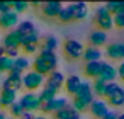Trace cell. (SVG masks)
Listing matches in <instances>:
<instances>
[{"label": "cell", "instance_id": "8992f818", "mask_svg": "<svg viewBox=\"0 0 124 119\" xmlns=\"http://www.w3.org/2000/svg\"><path fill=\"white\" fill-rule=\"evenodd\" d=\"M88 109H90L92 116L97 117V119H102V117H105V116L110 112L109 104H107L104 99H93V102L88 105Z\"/></svg>", "mask_w": 124, "mask_h": 119}, {"label": "cell", "instance_id": "7c38bea8", "mask_svg": "<svg viewBox=\"0 0 124 119\" xmlns=\"http://www.w3.org/2000/svg\"><path fill=\"white\" fill-rule=\"evenodd\" d=\"M105 55L112 60H122L124 61V43H112L107 44Z\"/></svg>", "mask_w": 124, "mask_h": 119}, {"label": "cell", "instance_id": "8fae6325", "mask_svg": "<svg viewBox=\"0 0 124 119\" xmlns=\"http://www.w3.org/2000/svg\"><path fill=\"white\" fill-rule=\"evenodd\" d=\"M17 22H19V14H16L14 10L0 16V27L2 29H12L17 26Z\"/></svg>", "mask_w": 124, "mask_h": 119}, {"label": "cell", "instance_id": "5bb4252c", "mask_svg": "<svg viewBox=\"0 0 124 119\" xmlns=\"http://www.w3.org/2000/svg\"><path fill=\"white\" fill-rule=\"evenodd\" d=\"M73 12V21H83L88 16V5L85 2H75L70 5Z\"/></svg>", "mask_w": 124, "mask_h": 119}, {"label": "cell", "instance_id": "484cf974", "mask_svg": "<svg viewBox=\"0 0 124 119\" xmlns=\"http://www.w3.org/2000/svg\"><path fill=\"white\" fill-rule=\"evenodd\" d=\"M105 87H107V82H104L102 78H95L93 83H92V92H93V95L104 97V95H105Z\"/></svg>", "mask_w": 124, "mask_h": 119}, {"label": "cell", "instance_id": "9a60e30c", "mask_svg": "<svg viewBox=\"0 0 124 119\" xmlns=\"http://www.w3.org/2000/svg\"><path fill=\"white\" fill-rule=\"evenodd\" d=\"M43 7V14L46 16V17H58V14L61 12V9H63V4L61 2H46V4H43L41 5Z\"/></svg>", "mask_w": 124, "mask_h": 119}, {"label": "cell", "instance_id": "c3c4849f", "mask_svg": "<svg viewBox=\"0 0 124 119\" xmlns=\"http://www.w3.org/2000/svg\"><path fill=\"white\" fill-rule=\"evenodd\" d=\"M0 78H2V71H0Z\"/></svg>", "mask_w": 124, "mask_h": 119}, {"label": "cell", "instance_id": "277c9868", "mask_svg": "<svg viewBox=\"0 0 124 119\" xmlns=\"http://www.w3.org/2000/svg\"><path fill=\"white\" fill-rule=\"evenodd\" d=\"M95 22H97V26H99V29L100 31H109V29H112V26H114V22H112V14L105 9V7H99L97 9V12H95Z\"/></svg>", "mask_w": 124, "mask_h": 119}, {"label": "cell", "instance_id": "ee69618b", "mask_svg": "<svg viewBox=\"0 0 124 119\" xmlns=\"http://www.w3.org/2000/svg\"><path fill=\"white\" fill-rule=\"evenodd\" d=\"M34 119H48V117H44V116H36Z\"/></svg>", "mask_w": 124, "mask_h": 119}, {"label": "cell", "instance_id": "2e32d148", "mask_svg": "<svg viewBox=\"0 0 124 119\" xmlns=\"http://www.w3.org/2000/svg\"><path fill=\"white\" fill-rule=\"evenodd\" d=\"M16 102H17V92H14L10 88H2V92H0V105L10 107Z\"/></svg>", "mask_w": 124, "mask_h": 119}, {"label": "cell", "instance_id": "cb8c5ba5", "mask_svg": "<svg viewBox=\"0 0 124 119\" xmlns=\"http://www.w3.org/2000/svg\"><path fill=\"white\" fill-rule=\"evenodd\" d=\"M38 95H39L41 104H46V102H49V100H53V99H56V97H58V90H54V88H51V87H46V85H44Z\"/></svg>", "mask_w": 124, "mask_h": 119}, {"label": "cell", "instance_id": "7bdbcfd3", "mask_svg": "<svg viewBox=\"0 0 124 119\" xmlns=\"http://www.w3.org/2000/svg\"><path fill=\"white\" fill-rule=\"evenodd\" d=\"M119 14H124V2H121L119 5Z\"/></svg>", "mask_w": 124, "mask_h": 119}, {"label": "cell", "instance_id": "d6986e66", "mask_svg": "<svg viewBox=\"0 0 124 119\" xmlns=\"http://www.w3.org/2000/svg\"><path fill=\"white\" fill-rule=\"evenodd\" d=\"M21 43H22V36L17 34V31H10L4 38V48H21Z\"/></svg>", "mask_w": 124, "mask_h": 119}, {"label": "cell", "instance_id": "4316f807", "mask_svg": "<svg viewBox=\"0 0 124 119\" xmlns=\"http://www.w3.org/2000/svg\"><path fill=\"white\" fill-rule=\"evenodd\" d=\"M31 66V61L26 58V56H19V58H16L14 60V70L16 71H19V73H22V71H27V68Z\"/></svg>", "mask_w": 124, "mask_h": 119}, {"label": "cell", "instance_id": "7a4b0ae2", "mask_svg": "<svg viewBox=\"0 0 124 119\" xmlns=\"http://www.w3.org/2000/svg\"><path fill=\"white\" fill-rule=\"evenodd\" d=\"M22 87L27 92H36V90H39V88L44 87V77L39 75V73H36L34 70L26 71L22 75Z\"/></svg>", "mask_w": 124, "mask_h": 119}, {"label": "cell", "instance_id": "bcb514c9", "mask_svg": "<svg viewBox=\"0 0 124 119\" xmlns=\"http://www.w3.org/2000/svg\"><path fill=\"white\" fill-rule=\"evenodd\" d=\"M117 119H124V112H122V114H119V116H117Z\"/></svg>", "mask_w": 124, "mask_h": 119}, {"label": "cell", "instance_id": "b9f144b4", "mask_svg": "<svg viewBox=\"0 0 124 119\" xmlns=\"http://www.w3.org/2000/svg\"><path fill=\"white\" fill-rule=\"evenodd\" d=\"M4 56H5V48L0 46V58H4Z\"/></svg>", "mask_w": 124, "mask_h": 119}, {"label": "cell", "instance_id": "e575fe53", "mask_svg": "<svg viewBox=\"0 0 124 119\" xmlns=\"http://www.w3.org/2000/svg\"><path fill=\"white\" fill-rule=\"evenodd\" d=\"M112 22H114V27L124 29V14H116V16H112Z\"/></svg>", "mask_w": 124, "mask_h": 119}, {"label": "cell", "instance_id": "836d02e7", "mask_svg": "<svg viewBox=\"0 0 124 119\" xmlns=\"http://www.w3.org/2000/svg\"><path fill=\"white\" fill-rule=\"evenodd\" d=\"M71 107H73L78 114H82V112H85V111L88 109V105H87V104H83L82 100H78L77 97H73V100H71Z\"/></svg>", "mask_w": 124, "mask_h": 119}, {"label": "cell", "instance_id": "e0dca14e", "mask_svg": "<svg viewBox=\"0 0 124 119\" xmlns=\"http://www.w3.org/2000/svg\"><path fill=\"white\" fill-rule=\"evenodd\" d=\"M102 66H104V61H93V63H85V75L88 78H99L100 77V71H102Z\"/></svg>", "mask_w": 124, "mask_h": 119}, {"label": "cell", "instance_id": "ba28073f", "mask_svg": "<svg viewBox=\"0 0 124 119\" xmlns=\"http://www.w3.org/2000/svg\"><path fill=\"white\" fill-rule=\"evenodd\" d=\"M66 105H68V100H66L65 97H56V99H53V100L43 104V105H41V111H43L44 114H56L58 111L65 109Z\"/></svg>", "mask_w": 124, "mask_h": 119}, {"label": "cell", "instance_id": "d4e9b609", "mask_svg": "<svg viewBox=\"0 0 124 119\" xmlns=\"http://www.w3.org/2000/svg\"><path fill=\"white\" fill-rule=\"evenodd\" d=\"M17 34H21L22 38L24 36H29V34H32V32H36V27H34V24L31 22V21H24V22H21L19 26H17Z\"/></svg>", "mask_w": 124, "mask_h": 119}, {"label": "cell", "instance_id": "30bf717a", "mask_svg": "<svg viewBox=\"0 0 124 119\" xmlns=\"http://www.w3.org/2000/svg\"><path fill=\"white\" fill-rule=\"evenodd\" d=\"M78 100H82L83 104H87V105H90L92 102H93V92H92V83L90 82H82V85H80V88H78V92H77V95H75Z\"/></svg>", "mask_w": 124, "mask_h": 119}, {"label": "cell", "instance_id": "d6a6232c", "mask_svg": "<svg viewBox=\"0 0 124 119\" xmlns=\"http://www.w3.org/2000/svg\"><path fill=\"white\" fill-rule=\"evenodd\" d=\"M9 109H10V114H12V117H14V119H19V117H21V116H22V114L26 112V111L22 109V105H21L19 102L12 104V105H10Z\"/></svg>", "mask_w": 124, "mask_h": 119}, {"label": "cell", "instance_id": "3957f363", "mask_svg": "<svg viewBox=\"0 0 124 119\" xmlns=\"http://www.w3.org/2000/svg\"><path fill=\"white\" fill-rule=\"evenodd\" d=\"M19 104L22 105V109L26 112H34V111H41V100H39V95L38 92H26L22 95V99L19 100Z\"/></svg>", "mask_w": 124, "mask_h": 119}, {"label": "cell", "instance_id": "74e56055", "mask_svg": "<svg viewBox=\"0 0 124 119\" xmlns=\"http://www.w3.org/2000/svg\"><path fill=\"white\" fill-rule=\"evenodd\" d=\"M22 51H24L26 55H34V53L38 51V46H34V44H29V46H22Z\"/></svg>", "mask_w": 124, "mask_h": 119}, {"label": "cell", "instance_id": "ac0fdd59", "mask_svg": "<svg viewBox=\"0 0 124 119\" xmlns=\"http://www.w3.org/2000/svg\"><path fill=\"white\" fill-rule=\"evenodd\" d=\"M90 46L92 48H99L100 49V46H104L105 43H107V32H104V31H100V29H97V31H93L92 34H90Z\"/></svg>", "mask_w": 124, "mask_h": 119}, {"label": "cell", "instance_id": "8d00e7d4", "mask_svg": "<svg viewBox=\"0 0 124 119\" xmlns=\"http://www.w3.org/2000/svg\"><path fill=\"white\" fill-rule=\"evenodd\" d=\"M12 10V2H0V16Z\"/></svg>", "mask_w": 124, "mask_h": 119}, {"label": "cell", "instance_id": "1f68e13d", "mask_svg": "<svg viewBox=\"0 0 124 119\" xmlns=\"http://www.w3.org/2000/svg\"><path fill=\"white\" fill-rule=\"evenodd\" d=\"M29 7H31V4H27V2H12V10H14L16 14H22V12H26Z\"/></svg>", "mask_w": 124, "mask_h": 119}, {"label": "cell", "instance_id": "603a6c76", "mask_svg": "<svg viewBox=\"0 0 124 119\" xmlns=\"http://www.w3.org/2000/svg\"><path fill=\"white\" fill-rule=\"evenodd\" d=\"M54 119H82V114H78L71 105H66L65 109L54 114Z\"/></svg>", "mask_w": 124, "mask_h": 119}, {"label": "cell", "instance_id": "4dcf8cb0", "mask_svg": "<svg viewBox=\"0 0 124 119\" xmlns=\"http://www.w3.org/2000/svg\"><path fill=\"white\" fill-rule=\"evenodd\" d=\"M56 46H58V39H56L54 36H49V38L44 39V46H43V49H46V51H54Z\"/></svg>", "mask_w": 124, "mask_h": 119}, {"label": "cell", "instance_id": "4fadbf2b", "mask_svg": "<svg viewBox=\"0 0 124 119\" xmlns=\"http://www.w3.org/2000/svg\"><path fill=\"white\" fill-rule=\"evenodd\" d=\"M80 85H82V78L78 77V75H70L68 78H65V90L70 94V95H77V92H78V88H80Z\"/></svg>", "mask_w": 124, "mask_h": 119}, {"label": "cell", "instance_id": "f546056e", "mask_svg": "<svg viewBox=\"0 0 124 119\" xmlns=\"http://www.w3.org/2000/svg\"><path fill=\"white\" fill-rule=\"evenodd\" d=\"M29 44H34V46H38V44H39V36H38V32H32V34H29V36H24V38H22L21 48H22V46H29Z\"/></svg>", "mask_w": 124, "mask_h": 119}, {"label": "cell", "instance_id": "7dc6e473", "mask_svg": "<svg viewBox=\"0 0 124 119\" xmlns=\"http://www.w3.org/2000/svg\"><path fill=\"white\" fill-rule=\"evenodd\" d=\"M5 119H14V117H5Z\"/></svg>", "mask_w": 124, "mask_h": 119}, {"label": "cell", "instance_id": "f35d334b", "mask_svg": "<svg viewBox=\"0 0 124 119\" xmlns=\"http://www.w3.org/2000/svg\"><path fill=\"white\" fill-rule=\"evenodd\" d=\"M116 70H117V77H119L121 80H124V61H121V65H119Z\"/></svg>", "mask_w": 124, "mask_h": 119}, {"label": "cell", "instance_id": "83f0119b", "mask_svg": "<svg viewBox=\"0 0 124 119\" xmlns=\"http://www.w3.org/2000/svg\"><path fill=\"white\" fill-rule=\"evenodd\" d=\"M58 21L63 22V24H68L73 21V12H71V7L70 5H63L61 12L58 14Z\"/></svg>", "mask_w": 124, "mask_h": 119}, {"label": "cell", "instance_id": "9c48e42d", "mask_svg": "<svg viewBox=\"0 0 124 119\" xmlns=\"http://www.w3.org/2000/svg\"><path fill=\"white\" fill-rule=\"evenodd\" d=\"M44 85H46V87H51V88H54V90L60 92V88H63V85H65V77H63V73L58 71V70L51 71V73L44 78Z\"/></svg>", "mask_w": 124, "mask_h": 119}, {"label": "cell", "instance_id": "f1b7e54d", "mask_svg": "<svg viewBox=\"0 0 124 119\" xmlns=\"http://www.w3.org/2000/svg\"><path fill=\"white\" fill-rule=\"evenodd\" d=\"M0 68H2V73H4V71H7V73L14 71V60L9 58V56L0 58Z\"/></svg>", "mask_w": 124, "mask_h": 119}, {"label": "cell", "instance_id": "6da1fadb", "mask_svg": "<svg viewBox=\"0 0 124 119\" xmlns=\"http://www.w3.org/2000/svg\"><path fill=\"white\" fill-rule=\"evenodd\" d=\"M105 102L112 107H122L124 105V88L117 82H110L105 87Z\"/></svg>", "mask_w": 124, "mask_h": 119}, {"label": "cell", "instance_id": "44dd1931", "mask_svg": "<svg viewBox=\"0 0 124 119\" xmlns=\"http://www.w3.org/2000/svg\"><path fill=\"white\" fill-rule=\"evenodd\" d=\"M116 77H117V70H116L110 63H104V66H102V71H100V77H99V78H102L104 82L110 83V82H114V80H116Z\"/></svg>", "mask_w": 124, "mask_h": 119}, {"label": "cell", "instance_id": "52a82bcc", "mask_svg": "<svg viewBox=\"0 0 124 119\" xmlns=\"http://www.w3.org/2000/svg\"><path fill=\"white\" fill-rule=\"evenodd\" d=\"M2 88H10V90H14V92H19L21 88H22V73H19V71H10L9 75H7V78L4 80V83H2Z\"/></svg>", "mask_w": 124, "mask_h": 119}, {"label": "cell", "instance_id": "f6af8a7d", "mask_svg": "<svg viewBox=\"0 0 124 119\" xmlns=\"http://www.w3.org/2000/svg\"><path fill=\"white\" fill-rule=\"evenodd\" d=\"M0 119H5V114H4L2 111H0Z\"/></svg>", "mask_w": 124, "mask_h": 119}, {"label": "cell", "instance_id": "d590c367", "mask_svg": "<svg viewBox=\"0 0 124 119\" xmlns=\"http://www.w3.org/2000/svg\"><path fill=\"white\" fill-rule=\"evenodd\" d=\"M19 53H21V48H5V56H9L12 60L19 58Z\"/></svg>", "mask_w": 124, "mask_h": 119}, {"label": "cell", "instance_id": "60d3db41", "mask_svg": "<svg viewBox=\"0 0 124 119\" xmlns=\"http://www.w3.org/2000/svg\"><path fill=\"white\" fill-rule=\"evenodd\" d=\"M102 119H117V114H116L114 111H110V112H109L105 117H102Z\"/></svg>", "mask_w": 124, "mask_h": 119}, {"label": "cell", "instance_id": "5b68a950", "mask_svg": "<svg viewBox=\"0 0 124 119\" xmlns=\"http://www.w3.org/2000/svg\"><path fill=\"white\" fill-rule=\"evenodd\" d=\"M63 49H65V55L68 58H71V60H78L83 55V44L80 41H75V39H68L65 43Z\"/></svg>", "mask_w": 124, "mask_h": 119}, {"label": "cell", "instance_id": "ffe728a7", "mask_svg": "<svg viewBox=\"0 0 124 119\" xmlns=\"http://www.w3.org/2000/svg\"><path fill=\"white\" fill-rule=\"evenodd\" d=\"M39 58L51 68V70H56L58 66V55L54 51H46V49H41L39 51Z\"/></svg>", "mask_w": 124, "mask_h": 119}, {"label": "cell", "instance_id": "7402d4cb", "mask_svg": "<svg viewBox=\"0 0 124 119\" xmlns=\"http://www.w3.org/2000/svg\"><path fill=\"white\" fill-rule=\"evenodd\" d=\"M100 56H102L100 49H99V48H92V46L85 48V49H83V55H82V58L85 60V63H93V61H100Z\"/></svg>", "mask_w": 124, "mask_h": 119}, {"label": "cell", "instance_id": "ab89813d", "mask_svg": "<svg viewBox=\"0 0 124 119\" xmlns=\"http://www.w3.org/2000/svg\"><path fill=\"white\" fill-rule=\"evenodd\" d=\"M34 117H36V116H34L32 112H24V114H22L19 119H34Z\"/></svg>", "mask_w": 124, "mask_h": 119}]
</instances>
